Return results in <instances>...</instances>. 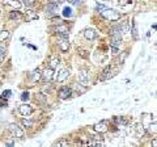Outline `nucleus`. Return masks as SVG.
I'll return each instance as SVG.
<instances>
[{
    "label": "nucleus",
    "instance_id": "nucleus-15",
    "mask_svg": "<svg viewBox=\"0 0 157 147\" xmlns=\"http://www.w3.org/2000/svg\"><path fill=\"white\" fill-rule=\"evenodd\" d=\"M134 129H135V133H136V135H137V137H143V135H144V133H145V127H144L141 124L135 125Z\"/></svg>",
    "mask_w": 157,
    "mask_h": 147
},
{
    "label": "nucleus",
    "instance_id": "nucleus-12",
    "mask_svg": "<svg viewBox=\"0 0 157 147\" xmlns=\"http://www.w3.org/2000/svg\"><path fill=\"white\" fill-rule=\"evenodd\" d=\"M59 47H60V50L63 51V53H66V51H68V49H69V43H68V40H64V38H60V41H59Z\"/></svg>",
    "mask_w": 157,
    "mask_h": 147
},
{
    "label": "nucleus",
    "instance_id": "nucleus-3",
    "mask_svg": "<svg viewBox=\"0 0 157 147\" xmlns=\"http://www.w3.org/2000/svg\"><path fill=\"white\" fill-rule=\"evenodd\" d=\"M18 112H20V114L21 116H30L31 113H33V108L30 106V105H28V104H22V105H20L18 106Z\"/></svg>",
    "mask_w": 157,
    "mask_h": 147
},
{
    "label": "nucleus",
    "instance_id": "nucleus-2",
    "mask_svg": "<svg viewBox=\"0 0 157 147\" xmlns=\"http://www.w3.org/2000/svg\"><path fill=\"white\" fill-rule=\"evenodd\" d=\"M9 131L12 133V135L16 137V138H20L22 139L24 138V131L21 127H18L16 124H11L9 125Z\"/></svg>",
    "mask_w": 157,
    "mask_h": 147
},
{
    "label": "nucleus",
    "instance_id": "nucleus-5",
    "mask_svg": "<svg viewBox=\"0 0 157 147\" xmlns=\"http://www.w3.org/2000/svg\"><path fill=\"white\" fill-rule=\"evenodd\" d=\"M52 76H54V68L50 67V68H46V70L43 71L41 79H43V82L47 83V82H50V80L52 79Z\"/></svg>",
    "mask_w": 157,
    "mask_h": 147
},
{
    "label": "nucleus",
    "instance_id": "nucleus-33",
    "mask_svg": "<svg viewBox=\"0 0 157 147\" xmlns=\"http://www.w3.org/2000/svg\"><path fill=\"white\" fill-rule=\"evenodd\" d=\"M4 60V54H0V63Z\"/></svg>",
    "mask_w": 157,
    "mask_h": 147
},
{
    "label": "nucleus",
    "instance_id": "nucleus-26",
    "mask_svg": "<svg viewBox=\"0 0 157 147\" xmlns=\"http://www.w3.org/2000/svg\"><path fill=\"white\" fill-rule=\"evenodd\" d=\"M21 100H22V101L29 100V93L28 92H22V93H21Z\"/></svg>",
    "mask_w": 157,
    "mask_h": 147
},
{
    "label": "nucleus",
    "instance_id": "nucleus-25",
    "mask_svg": "<svg viewBox=\"0 0 157 147\" xmlns=\"http://www.w3.org/2000/svg\"><path fill=\"white\" fill-rule=\"evenodd\" d=\"M132 37L135 40H137V30H136V24H132Z\"/></svg>",
    "mask_w": 157,
    "mask_h": 147
},
{
    "label": "nucleus",
    "instance_id": "nucleus-30",
    "mask_svg": "<svg viewBox=\"0 0 157 147\" xmlns=\"http://www.w3.org/2000/svg\"><path fill=\"white\" fill-rule=\"evenodd\" d=\"M5 104H7V102H5V100H4L3 97L0 96V106H4V105H5Z\"/></svg>",
    "mask_w": 157,
    "mask_h": 147
},
{
    "label": "nucleus",
    "instance_id": "nucleus-38",
    "mask_svg": "<svg viewBox=\"0 0 157 147\" xmlns=\"http://www.w3.org/2000/svg\"><path fill=\"white\" fill-rule=\"evenodd\" d=\"M0 85H1V82H0Z\"/></svg>",
    "mask_w": 157,
    "mask_h": 147
},
{
    "label": "nucleus",
    "instance_id": "nucleus-6",
    "mask_svg": "<svg viewBox=\"0 0 157 147\" xmlns=\"http://www.w3.org/2000/svg\"><path fill=\"white\" fill-rule=\"evenodd\" d=\"M93 129H94V131H97V133H101V134L106 133V131H107V124H106V121H101V122L94 125Z\"/></svg>",
    "mask_w": 157,
    "mask_h": 147
},
{
    "label": "nucleus",
    "instance_id": "nucleus-20",
    "mask_svg": "<svg viewBox=\"0 0 157 147\" xmlns=\"http://www.w3.org/2000/svg\"><path fill=\"white\" fill-rule=\"evenodd\" d=\"M9 17H11L12 20H18V19L21 17V14L18 13V12L13 11V12H11V13H9Z\"/></svg>",
    "mask_w": 157,
    "mask_h": 147
},
{
    "label": "nucleus",
    "instance_id": "nucleus-16",
    "mask_svg": "<svg viewBox=\"0 0 157 147\" xmlns=\"http://www.w3.org/2000/svg\"><path fill=\"white\" fill-rule=\"evenodd\" d=\"M58 9V3H50L49 5L46 7V13H54Z\"/></svg>",
    "mask_w": 157,
    "mask_h": 147
},
{
    "label": "nucleus",
    "instance_id": "nucleus-11",
    "mask_svg": "<svg viewBox=\"0 0 157 147\" xmlns=\"http://www.w3.org/2000/svg\"><path fill=\"white\" fill-rule=\"evenodd\" d=\"M84 37H85L86 40L92 41V40H94V38L97 37V33H96L93 29H85V30H84Z\"/></svg>",
    "mask_w": 157,
    "mask_h": 147
},
{
    "label": "nucleus",
    "instance_id": "nucleus-18",
    "mask_svg": "<svg viewBox=\"0 0 157 147\" xmlns=\"http://www.w3.org/2000/svg\"><path fill=\"white\" fill-rule=\"evenodd\" d=\"M9 38V32L8 30H1L0 32V42H3V41L8 40Z\"/></svg>",
    "mask_w": 157,
    "mask_h": 147
},
{
    "label": "nucleus",
    "instance_id": "nucleus-31",
    "mask_svg": "<svg viewBox=\"0 0 157 147\" xmlns=\"http://www.w3.org/2000/svg\"><path fill=\"white\" fill-rule=\"evenodd\" d=\"M5 47H3V46H0V54H5Z\"/></svg>",
    "mask_w": 157,
    "mask_h": 147
},
{
    "label": "nucleus",
    "instance_id": "nucleus-32",
    "mask_svg": "<svg viewBox=\"0 0 157 147\" xmlns=\"http://www.w3.org/2000/svg\"><path fill=\"white\" fill-rule=\"evenodd\" d=\"M111 51H113V54L115 55V54L118 53V47H113V46H111Z\"/></svg>",
    "mask_w": 157,
    "mask_h": 147
},
{
    "label": "nucleus",
    "instance_id": "nucleus-29",
    "mask_svg": "<svg viewBox=\"0 0 157 147\" xmlns=\"http://www.w3.org/2000/svg\"><path fill=\"white\" fill-rule=\"evenodd\" d=\"M11 93H12V92L9 89L4 91V92H3V97H4V99H5V97H9V95H11Z\"/></svg>",
    "mask_w": 157,
    "mask_h": 147
},
{
    "label": "nucleus",
    "instance_id": "nucleus-27",
    "mask_svg": "<svg viewBox=\"0 0 157 147\" xmlns=\"http://www.w3.org/2000/svg\"><path fill=\"white\" fill-rule=\"evenodd\" d=\"M68 142L67 141H59V142H56V143H55V146H68Z\"/></svg>",
    "mask_w": 157,
    "mask_h": 147
},
{
    "label": "nucleus",
    "instance_id": "nucleus-17",
    "mask_svg": "<svg viewBox=\"0 0 157 147\" xmlns=\"http://www.w3.org/2000/svg\"><path fill=\"white\" fill-rule=\"evenodd\" d=\"M55 32L59 34H68V28H67L66 25H62V24H60L59 26L55 28Z\"/></svg>",
    "mask_w": 157,
    "mask_h": 147
},
{
    "label": "nucleus",
    "instance_id": "nucleus-22",
    "mask_svg": "<svg viewBox=\"0 0 157 147\" xmlns=\"http://www.w3.org/2000/svg\"><path fill=\"white\" fill-rule=\"evenodd\" d=\"M22 1L25 7H34L35 4V0H22Z\"/></svg>",
    "mask_w": 157,
    "mask_h": 147
},
{
    "label": "nucleus",
    "instance_id": "nucleus-36",
    "mask_svg": "<svg viewBox=\"0 0 157 147\" xmlns=\"http://www.w3.org/2000/svg\"><path fill=\"white\" fill-rule=\"evenodd\" d=\"M64 1H66V0H59V3H64Z\"/></svg>",
    "mask_w": 157,
    "mask_h": 147
},
{
    "label": "nucleus",
    "instance_id": "nucleus-19",
    "mask_svg": "<svg viewBox=\"0 0 157 147\" xmlns=\"http://www.w3.org/2000/svg\"><path fill=\"white\" fill-rule=\"evenodd\" d=\"M21 124H22L24 127H26V129H30V127H33L34 122L31 121V120H22V121H21Z\"/></svg>",
    "mask_w": 157,
    "mask_h": 147
},
{
    "label": "nucleus",
    "instance_id": "nucleus-13",
    "mask_svg": "<svg viewBox=\"0 0 157 147\" xmlns=\"http://www.w3.org/2000/svg\"><path fill=\"white\" fill-rule=\"evenodd\" d=\"M152 114H143V117H141V120H143V122H141V125H143L144 127H148L149 125H151V122L153 121V120H152Z\"/></svg>",
    "mask_w": 157,
    "mask_h": 147
},
{
    "label": "nucleus",
    "instance_id": "nucleus-23",
    "mask_svg": "<svg viewBox=\"0 0 157 147\" xmlns=\"http://www.w3.org/2000/svg\"><path fill=\"white\" fill-rule=\"evenodd\" d=\"M58 65H59V58H52L51 62H50V66H51V68H55Z\"/></svg>",
    "mask_w": 157,
    "mask_h": 147
},
{
    "label": "nucleus",
    "instance_id": "nucleus-28",
    "mask_svg": "<svg viewBox=\"0 0 157 147\" xmlns=\"http://www.w3.org/2000/svg\"><path fill=\"white\" fill-rule=\"evenodd\" d=\"M106 8H107V7H106V5H103V4H98V5H97V11H98V12H102V11H105Z\"/></svg>",
    "mask_w": 157,
    "mask_h": 147
},
{
    "label": "nucleus",
    "instance_id": "nucleus-37",
    "mask_svg": "<svg viewBox=\"0 0 157 147\" xmlns=\"http://www.w3.org/2000/svg\"><path fill=\"white\" fill-rule=\"evenodd\" d=\"M0 16H1V12H0Z\"/></svg>",
    "mask_w": 157,
    "mask_h": 147
},
{
    "label": "nucleus",
    "instance_id": "nucleus-10",
    "mask_svg": "<svg viewBox=\"0 0 157 147\" xmlns=\"http://www.w3.org/2000/svg\"><path fill=\"white\" fill-rule=\"evenodd\" d=\"M41 76H42V74H41V71L38 70V68H35V70H33L30 72V80L31 82H39L41 80Z\"/></svg>",
    "mask_w": 157,
    "mask_h": 147
},
{
    "label": "nucleus",
    "instance_id": "nucleus-24",
    "mask_svg": "<svg viewBox=\"0 0 157 147\" xmlns=\"http://www.w3.org/2000/svg\"><path fill=\"white\" fill-rule=\"evenodd\" d=\"M72 14V11L71 8H64L63 9V16H66V17H69Z\"/></svg>",
    "mask_w": 157,
    "mask_h": 147
},
{
    "label": "nucleus",
    "instance_id": "nucleus-4",
    "mask_svg": "<svg viewBox=\"0 0 157 147\" xmlns=\"http://www.w3.org/2000/svg\"><path fill=\"white\" fill-rule=\"evenodd\" d=\"M79 82L83 83V84H88L89 82V71L83 68V70L79 71Z\"/></svg>",
    "mask_w": 157,
    "mask_h": 147
},
{
    "label": "nucleus",
    "instance_id": "nucleus-7",
    "mask_svg": "<svg viewBox=\"0 0 157 147\" xmlns=\"http://www.w3.org/2000/svg\"><path fill=\"white\" fill-rule=\"evenodd\" d=\"M71 93H72V89L69 87H62L59 91V97L62 100H66L67 97L71 96Z\"/></svg>",
    "mask_w": 157,
    "mask_h": 147
},
{
    "label": "nucleus",
    "instance_id": "nucleus-14",
    "mask_svg": "<svg viewBox=\"0 0 157 147\" xmlns=\"http://www.w3.org/2000/svg\"><path fill=\"white\" fill-rule=\"evenodd\" d=\"M4 4H5V5H11V7H13V8H16V9H18L21 7L20 0H4Z\"/></svg>",
    "mask_w": 157,
    "mask_h": 147
},
{
    "label": "nucleus",
    "instance_id": "nucleus-9",
    "mask_svg": "<svg viewBox=\"0 0 157 147\" xmlns=\"http://www.w3.org/2000/svg\"><path fill=\"white\" fill-rule=\"evenodd\" d=\"M110 78H111V67L107 66V67H105V70L102 71V75H101L100 80L101 82H105V80L110 79Z\"/></svg>",
    "mask_w": 157,
    "mask_h": 147
},
{
    "label": "nucleus",
    "instance_id": "nucleus-8",
    "mask_svg": "<svg viewBox=\"0 0 157 147\" xmlns=\"http://www.w3.org/2000/svg\"><path fill=\"white\" fill-rule=\"evenodd\" d=\"M68 78H69V71L68 70H60L59 72H58L56 80L59 83H62V82H64V80H67Z\"/></svg>",
    "mask_w": 157,
    "mask_h": 147
},
{
    "label": "nucleus",
    "instance_id": "nucleus-21",
    "mask_svg": "<svg viewBox=\"0 0 157 147\" xmlns=\"http://www.w3.org/2000/svg\"><path fill=\"white\" fill-rule=\"evenodd\" d=\"M119 29L122 33H127V30H128V21H124L122 24V26H119Z\"/></svg>",
    "mask_w": 157,
    "mask_h": 147
},
{
    "label": "nucleus",
    "instance_id": "nucleus-1",
    "mask_svg": "<svg viewBox=\"0 0 157 147\" xmlns=\"http://www.w3.org/2000/svg\"><path fill=\"white\" fill-rule=\"evenodd\" d=\"M101 14H102V16L105 17V19L110 20V21H118V20L120 19L119 12L114 11V9H109V8H106L105 11L101 12Z\"/></svg>",
    "mask_w": 157,
    "mask_h": 147
},
{
    "label": "nucleus",
    "instance_id": "nucleus-35",
    "mask_svg": "<svg viewBox=\"0 0 157 147\" xmlns=\"http://www.w3.org/2000/svg\"><path fill=\"white\" fill-rule=\"evenodd\" d=\"M79 1H80V0H73V3H75V4H79Z\"/></svg>",
    "mask_w": 157,
    "mask_h": 147
},
{
    "label": "nucleus",
    "instance_id": "nucleus-34",
    "mask_svg": "<svg viewBox=\"0 0 157 147\" xmlns=\"http://www.w3.org/2000/svg\"><path fill=\"white\" fill-rule=\"evenodd\" d=\"M152 144H153V146H157V142H156V139H153V142H152Z\"/></svg>",
    "mask_w": 157,
    "mask_h": 147
}]
</instances>
